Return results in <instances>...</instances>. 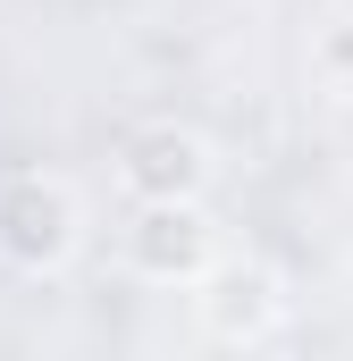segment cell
Wrapping results in <instances>:
<instances>
[{"instance_id":"obj_2","label":"cell","mask_w":353,"mask_h":361,"mask_svg":"<svg viewBox=\"0 0 353 361\" xmlns=\"http://www.w3.org/2000/svg\"><path fill=\"white\" fill-rule=\"evenodd\" d=\"M143 252H152V261H160V269H185V261H193V219H152V235H143Z\"/></svg>"},{"instance_id":"obj_1","label":"cell","mask_w":353,"mask_h":361,"mask_svg":"<svg viewBox=\"0 0 353 361\" xmlns=\"http://www.w3.org/2000/svg\"><path fill=\"white\" fill-rule=\"evenodd\" d=\"M8 219H17V227H8V244H17V252H59V235H68V210H59L51 193H17V202H8Z\"/></svg>"},{"instance_id":"obj_3","label":"cell","mask_w":353,"mask_h":361,"mask_svg":"<svg viewBox=\"0 0 353 361\" xmlns=\"http://www.w3.org/2000/svg\"><path fill=\"white\" fill-rule=\"evenodd\" d=\"M143 177H152V185H185V177H193V143H152V152H143Z\"/></svg>"}]
</instances>
